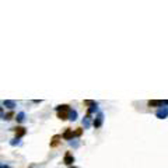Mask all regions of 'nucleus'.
I'll list each match as a JSON object with an SVG mask.
<instances>
[{"instance_id":"nucleus-1","label":"nucleus","mask_w":168,"mask_h":168,"mask_svg":"<svg viewBox=\"0 0 168 168\" xmlns=\"http://www.w3.org/2000/svg\"><path fill=\"white\" fill-rule=\"evenodd\" d=\"M70 111H72V108H70V105H67V104H62V105H58L56 106V114H58V118L62 120H67L70 118Z\"/></svg>"},{"instance_id":"nucleus-2","label":"nucleus","mask_w":168,"mask_h":168,"mask_svg":"<svg viewBox=\"0 0 168 168\" xmlns=\"http://www.w3.org/2000/svg\"><path fill=\"white\" fill-rule=\"evenodd\" d=\"M148 106H168V100H150L147 102Z\"/></svg>"},{"instance_id":"nucleus-3","label":"nucleus","mask_w":168,"mask_h":168,"mask_svg":"<svg viewBox=\"0 0 168 168\" xmlns=\"http://www.w3.org/2000/svg\"><path fill=\"white\" fill-rule=\"evenodd\" d=\"M73 162H74V157L70 151H66L64 153V157H63V164L69 165V167H73Z\"/></svg>"},{"instance_id":"nucleus-4","label":"nucleus","mask_w":168,"mask_h":168,"mask_svg":"<svg viewBox=\"0 0 168 168\" xmlns=\"http://www.w3.org/2000/svg\"><path fill=\"white\" fill-rule=\"evenodd\" d=\"M102 122H104V114L102 112H98L97 116H95L94 120H92V126H94V128H101Z\"/></svg>"},{"instance_id":"nucleus-5","label":"nucleus","mask_w":168,"mask_h":168,"mask_svg":"<svg viewBox=\"0 0 168 168\" xmlns=\"http://www.w3.org/2000/svg\"><path fill=\"white\" fill-rule=\"evenodd\" d=\"M156 116L158 118V119H165V118H168V106L160 108L158 111L156 112Z\"/></svg>"},{"instance_id":"nucleus-6","label":"nucleus","mask_w":168,"mask_h":168,"mask_svg":"<svg viewBox=\"0 0 168 168\" xmlns=\"http://www.w3.org/2000/svg\"><path fill=\"white\" fill-rule=\"evenodd\" d=\"M13 130L16 132V139H20V137L25 136V133H27V129L24 126H16V128H13Z\"/></svg>"},{"instance_id":"nucleus-7","label":"nucleus","mask_w":168,"mask_h":168,"mask_svg":"<svg viewBox=\"0 0 168 168\" xmlns=\"http://www.w3.org/2000/svg\"><path fill=\"white\" fill-rule=\"evenodd\" d=\"M74 136H76L74 132H73V129H70V128H66V130H64L63 134H62V137H63L64 140H72Z\"/></svg>"},{"instance_id":"nucleus-8","label":"nucleus","mask_w":168,"mask_h":168,"mask_svg":"<svg viewBox=\"0 0 168 168\" xmlns=\"http://www.w3.org/2000/svg\"><path fill=\"white\" fill-rule=\"evenodd\" d=\"M60 139H63V137H62L60 134H55V136H53L52 139H50L49 146H50V147H58L59 143H60Z\"/></svg>"},{"instance_id":"nucleus-9","label":"nucleus","mask_w":168,"mask_h":168,"mask_svg":"<svg viewBox=\"0 0 168 168\" xmlns=\"http://www.w3.org/2000/svg\"><path fill=\"white\" fill-rule=\"evenodd\" d=\"M83 125H84V128H90V125H91V115H88V114H86V116H84V119H83Z\"/></svg>"},{"instance_id":"nucleus-10","label":"nucleus","mask_w":168,"mask_h":168,"mask_svg":"<svg viewBox=\"0 0 168 168\" xmlns=\"http://www.w3.org/2000/svg\"><path fill=\"white\" fill-rule=\"evenodd\" d=\"M2 104H3V106H7V108H10V109H13L14 106H16V102H14V101H10V100H4Z\"/></svg>"},{"instance_id":"nucleus-11","label":"nucleus","mask_w":168,"mask_h":168,"mask_svg":"<svg viewBox=\"0 0 168 168\" xmlns=\"http://www.w3.org/2000/svg\"><path fill=\"white\" fill-rule=\"evenodd\" d=\"M83 104L87 106V108H91V106L97 105V102H95V101H91V100H84V101H83Z\"/></svg>"},{"instance_id":"nucleus-12","label":"nucleus","mask_w":168,"mask_h":168,"mask_svg":"<svg viewBox=\"0 0 168 168\" xmlns=\"http://www.w3.org/2000/svg\"><path fill=\"white\" fill-rule=\"evenodd\" d=\"M16 119H17V122H18V123L24 122V120H25V114H24V112H20V114H17Z\"/></svg>"},{"instance_id":"nucleus-13","label":"nucleus","mask_w":168,"mask_h":168,"mask_svg":"<svg viewBox=\"0 0 168 168\" xmlns=\"http://www.w3.org/2000/svg\"><path fill=\"white\" fill-rule=\"evenodd\" d=\"M76 119H77V111L72 109V111H70V118H69V120H76Z\"/></svg>"},{"instance_id":"nucleus-14","label":"nucleus","mask_w":168,"mask_h":168,"mask_svg":"<svg viewBox=\"0 0 168 168\" xmlns=\"http://www.w3.org/2000/svg\"><path fill=\"white\" fill-rule=\"evenodd\" d=\"M13 116H14V112L11 111V112H8V114H6L3 119H6V120H10V119H13Z\"/></svg>"},{"instance_id":"nucleus-15","label":"nucleus","mask_w":168,"mask_h":168,"mask_svg":"<svg viewBox=\"0 0 168 168\" xmlns=\"http://www.w3.org/2000/svg\"><path fill=\"white\" fill-rule=\"evenodd\" d=\"M81 133H83V129H81V128H77V129L74 130V134H76V136H81Z\"/></svg>"},{"instance_id":"nucleus-16","label":"nucleus","mask_w":168,"mask_h":168,"mask_svg":"<svg viewBox=\"0 0 168 168\" xmlns=\"http://www.w3.org/2000/svg\"><path fill=\"white\" fill-rule=\"evenodd\" d=\"M10 144H11V146H18V144H20V140H18V139H13V140L10 142Z\"/></svg>"},{"instance_id":"nucleus-17","label":"nucleus","mask_w":168,"mask_h":168,"mask_svg":"<svg viewBox=\"0 0 168 168\" xmlns=\"http://www.w3.org/2000/svg\"><path fill=\"white\" fill-rule=\"evenodd\" d=\"M2 168H8V165H4V164H2Z\"/></svg>"},{"instance_id":"nucleus-18","label":"nucleus","mask_w":168,"mask_h":168,"mask_svg":"<svg viewBox=\"0 0 168 168\" xmlns=\"http://www.w3.org/2000/svg\"><path fill=\"white\" fill-rule=\"evenodd\" d=\"M69 168H77V167H74V165H73V167H69Z\"/></svg>"}]
</instances>
